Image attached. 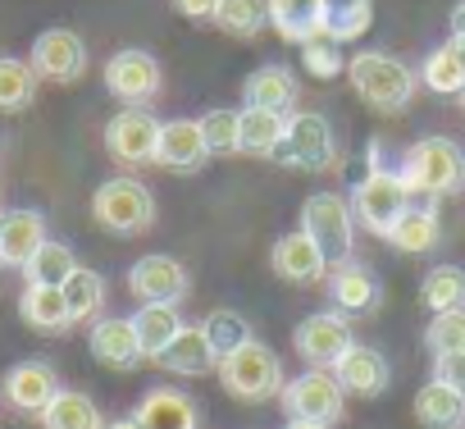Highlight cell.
I'll list each match as a JSON object with an SVG mask.
<instances>
[{
  "label": "cell",
  "instance_id": "obj_1",
  "mask_svg": "<svg viewBox=\"0 0 465 429\" xmlns=\"http://www.w3.org/2000/svg\"><path fill=\"white\" fill-rule=\"evenodd\" d=\"M347 83L379 115L406 110L415 101V92H420V74L411 65H401L397 55H388V51H356L347 60Z\"/></svg>",
  "mask_w": 465,
  "mask_h": 429
},
{
  "label": "cell",
  "instance_id": "obj_2",
  "mask_svg": "<svg viewBox=\"0 0 465 429\" xmlns=\"http://www.w3.org/2000/svg\"><path fill=\"white\" fill-rule=\"evenodd\" d=\"M397 174L406 178L411 192L438 201V196H456L465 192V151L451 137H420L406 146Z\"/></svg>",
  "mask_w": 465,
  "mask_h": 429
},
{
  "label": "cell",
  "instance_id": "obj_3",
  "mask_svg": "<svg viewBox=\"0 0 465 429\" xmlns=\"http://www.w3.org/2000/svg\"><path fill=\"white\" fill-rule=\"evenodd\" d=\"M219 384L228 397L238 402H270L283 388V361L274 356V347H265L261 338H247L242 347H232L219 356Z\"/></svg>",
  "mask_w": 465,
  "mask_h": 429
},
{
  "label": "cell",
  "instance_id": "obj_4",
  "mask_svg": "<svg viewBox=\"0 0 465 429\" xmlns=\"http://www.w3.org/2000/svg\"><path fill=\"white\" fill-rule=\"evenodd\" d=\"M302 234L324 252L329 270L351 261L356 252V210L342 192H311L302 201Z\"/></svg>",
  "mask_w": 465,
  "mask_h": 429
},
{
  "label": "cell",
  "instance_id": "obj_5",
  "mask_svg": "<svg viewBox=\"0 0 465 429\" xmlns=\"http://www.w3.org/2000/svg\"><path fill=\"white\" fill-rule=\"evenodd\" d=\"M96 224L114 238H137L155 224V192L142 178H105L92 192Z\"/></svg>",
  "mask_w": 465,
  "mask_h": 429
},
{
  "label": "cell",
  "instance_id": "obj_6",
  "mask_svg": "<svg viewBox=\"0 0 465 429\" xmlns=\"http://www.w3.org/2000/svg\"><path fill=\"white\" fill-rule=\"evenodd\" d=\"M274 160L288 165V169H302V174H324V169H333V165H338L333 124H329L320 110H292Z\"/></svg>",
  "mask_w": 465,
  "mask_h": 429
},
{
  "label": "cell",
  "instance_id": "obj_7",
  "mask_svg": "<svg viewBox=\"0 0 465 429\" xmlns=\"http://www.w3.org/2000/svg\"><path fill=\"white\" fill-rule=\"evenodd\" d=\"M279 402H283L288 420H306V424H324V429H333L347 415V393H342L333 370H311L306 365L297 379H283Z\"/></svg>",
  "mask_w": 465,
  "mask_h": 429
},
{
  "label": "cell",
  "instance_id": "obj_8",
  "mask_svg": "<svg viewBox=\"0 0 465 429\" xmlns=\"http://www.w3.org/2000/svg\"><path fill=\"white\" fill-rule=\"evenodd\" d=\"M411 196H415V192L406 187V178H401L392 165H383V169H370V174L361 178V187H356V196H351V210H356V220H361L374 238H388L392 224L411 210Z\"/></svg>",
  "mask_w": 465,
  "mask_h": 429
},
{
  "label": "cell",
  "instance_id": "obj_9",
  "mask_svg": "<svg viewBox=\"0 0 465 429\" xmlns=\"http://www.w3.org/2000/svg\"><path fill=\"white\" fill-rule=\"evenodd\" d=\"M105 92L124 105H151L160 92H164V69L151 51L142 46H124L105 60Z\"/></svg>",
  "mask_w": 465,
  "mask_h": 429
},
{
  "label": "cell",
  "instance_id": "obj_10",
  "mask_svg": "<svg viewBox=\"0 0 465 429\" xmlns=\"http://www.w3.org/2000/svg\"><path fill=\"white\" fill-rule=\"evenodd\" d=\"M160 124L146 105H124L119 115H110L105 124V151L114 165L124 169H142L155 165V146H160Z\"/></svg>",
  "mask_w": 465,
  "mask_h": 429
},
{
  "label": "cell",
  "instance_id": "obj_11",
  "mask_svg": "<svg viewBox=\"0 0 465 429\" xmlns=\"http://www.w3.org/2000/svg\"><path fill=\"white\" fill-rule=\"evenodd\" d=\"M351 343H356V338H351V324H347V315H338V311H315V315H306V320L297 324V334H292V347H297V356H302L311 370H333Z\"/></svg>",
  "mask_w": 465,
  "mask_h": 429
},
{
  "label": "cell",
  "instance_id": "obj_12",
  "mask_svg": "<svg viewBox=\"0 0 465 429\" xmlns=\"http://www.w3.org/2000/svg\"><path fill=\"white\" fill-rule=\"evenodd\" d=\"M28 65L46 83H78L87 74V42L74 28H46V33H37Z\"/></svg>",
  "mask_w": 465,
  "mask_h": 429
},
{
  "label": "cell",
  "instance_id": "obj_13",
  "mask_svg": "<svg viewBox=\"0 0 465 429\" xmlns=\"http://www.w3.org/2000/svg\"><path fill=\"white\" fill-rule=\"evenodd\" d=\"M329 302H333L338 315L361 320V315H374L383 306V284H379V274L370 265H361L351 256V261L329 270Z\"/></svg>",
  "mask_w": 465,
  "mask_h": 429
},
{
  "label": "cell",
  "instance_id": "obj_14",
  "mask_svg": "<svg viewBox=\"0 0 465 429\" xmlns=\"http://www.w3.org/2000/svg\"><path fill=\"white\" fill-rule=\"evenodd\" d=\"M128 288H133V297L146 306V302H155V306H178L187 293H192V279H187V270H183V261H173V256H142L133 270H128Z\"/></svg>",
  "mask_w": 465,
  "mask_h": 429
},
{
  "label": "cell",
  "instance_id": "obj_15",
  "mask_svg": "<svg viewBox=\"0 0 465 429\" xmlns=\"http://www.w3.org/2000/svg\"><path fill=\"white\" fill-rule=\"evenodd\" d=\"M0 393H5V402L24 415H42L51 406V397L60 393V374L55 365L46 361H19L5 370V379H0Z\"/></svg>",
  "mask_w": 465,
  "mask_h": 429
},
{
  "label": "cell",
  "instance_id": "obj_16",
  "mask_svg": "<svg viewBox=\"0 0 465 429\" xmlns=\"http://www.w3.org/2000/svg\"><path fill=\"white\" fill-rule=\"evenodd\" d=\"M338 384L347 397H383L388 384H392V365L379 347H365V343H351L342 352V361L333 365Z\"/></svg>",
  "mask_w": 465,
  "mask_h": 429
},
{
  "label": "cell",
  "instance_id": "obj_17",
  "mask_svg": "<svg viewBox=\"0 0 465 429\" xmlns=\"http://www.w3.org/2000/svg\"><path fill=\"white\" fill-rule=\"evenodd\" d=\"M210 160L201 124L196 119H164L160 124V146H155V165L169 174H196Z\"/></svg>",
  "mask_w": 465,
  "mask_h": 429
},
{
  "label": "cell",
  "instance_id": "obj_18",
  "mask_svg": "<svg viewBox=\"0 0 465 429\" xmlns=\"http://www.w3.org/2000/svg\"><path fill=\"white\" fill-rule=\"evenodd\" d=\"M42 243H46V214L42 210H5L0 214V270H24Z\"/></svg>",
  "mask_w": 465,
  "mask_h": 429
},
{
  "label": "cell",
  "instance_id": "obj_19",
  "mask_svg": "<svg viewBox=\"0 0 465 429\" xmlns=\"http://www.w3.org/2000/svg\"><path fill=\"white\" fill-rule=\"evenodd\" d=\"M87 347H92V356H96L105 370H137V365L146 361V356H142V343H137V329H133V320H124V315L96 320L92 334H87Z\"/></svg>",
  "mask_w": 465,
  "mask_h": 429
},
{
  "label": "cell",
  "instance_id": "obj_20",
  "mask_svg": "<svg viewBox=\"0 0 465 429\" xmlns=\"http://www.w3.org/2000/svg\"><path fill=\"white\" fill-rule=\"evenodd\" d=\"M270 270L283 279V284H320L329 279V261L324 252L297 229V234H283L270 252Z\"/></svg>",
  "mask_w": 465,
  "mask_h": 429
},
{
  "label": "cell",
  "instance_id": "obj_21",
  "mask_svg": "<svg viewBox=\"0 0 465 429\" xmlns=\"http://www.w3.org/2000/svg\"><path fill=\"white\" fill-rule=\"evenodd\" d=\"M133 420L142 429H201V406L187 393H178V388H151L137 402Z\"/></svg>",
  "mask_w": 465,
  "mask_h": 429
},
{
  "label": "cell",
  "instance_id": "obj_22",
  "mask_svg": "<svg viewBox=\"0 0 465 429\" xmlns=\"http://www.w3.org/2000/svg\"><path fill=\"white\" fill-rule=\"evenodd\" d=\"M155 361H160L169 374H183V379H201V374L219 370V352H214V343L205 338L201 324H183V334H178Z\"/></svg>",
  "mask_w": 465,
  "mask_h": 429
},
{
  "label": "cell",
  "instance_id": "obj_23",
  "mask_svg": "<svg viewBox=\"0 0 465 429\" xmlns=\"http://www.w3.org/2000/svg\"><path fill=\"white\" fill-rule=\"evenodd\" d=\"M270 10V28L283 37V42H311L320 33H329V10L324 0H265Z\"/></svg>",
  "mask_w": 465,
  "mask_h": 429
},
{
  "label": "cell",
  "instance_id": "obj_24",
  "mask_svg": "<svg viewBox=\"0 0 465 429\" xmlns=\"http://www.w3.org/2000/svg\"><path fill=\"white\" fill-rule=\"evenodd\" d=\"M242 101H247V105H261V110L292 115L297 101H302V87H297V78H292L283 65H261V69L242 83Z\"/></svg>",
  "mask_w": 465,
  "mask_h": 429
},
{
  "label": "cell",
  "instance_id": "obj_25",
  "mask_svg": "<svg viewBox=\"0 0 465 429\" xmlns=\"http://www.w3.org/2000/svg\"><path fill=\"white\" fill-rule=\"evenodd\" d=\"M420 83L433 96H460L465 92V37L460 33H451L442 46L429 51V60L420 69Z\"/></svg>",
  "mask_w": 465,
  "mask_h": 429
},
{
  "label": "cell",
  "instance_id": "obj_26",
  "mask_svg": "<svg viewBox=\"0 0 465 429\" xmlns=\"http://www.w3.org/2000/svg\"><path fill=\"white\" fill-rule=\"evenodd\" d=\"M19 315H24V324L37 329V334H69V329H74V315H69L64 288L28 284L24 297H19Z\"/></svg>",
  "mask_w": 465,
  "mask_h": 429
},
{
  "label": "cell",
  "instance_id": "obj_27",
  "mask_svg": "<svg viewBox=\"0 0 465 429\" xmlns=\"http://www.w3.org/2000/svg\"><path fill=\"white\" fill-rule=\"evenodd\" d=\"M415 420L424 429H460L465 424V393L429 379L420 393H415Z\"/></svg>",
  "mask_w": 465,
  "mask_h": 429
},
{
  "label": "cell",
  "instance_id": "obj_28",
  "mask_svg": "<svg viewBox=\"0 0 465 429\" xmlns=\"http://www.w3.org/2000/svg\"><path fill=\"white\" fill-rule=\"evenodd\" d=\"M438 238H442V224H438V210L433 205H411L401 220L392 224V234H388V243L401 256H424V252L438 247Z\"/></svg>",
  "mask_w": 465,
  "mask_h": 429
},
{
  "label": "cell",
  "instance_id": "obj_29",
  "mask_svg": "<svg viewBox=\"0 0 465 429\" xmlns=\"http://www.w3.org/2000/svg\"><path fill=\"white\" fill-rule=\"evenodd\" d=\"M37 420H42V429H105L101 406L87 393H78V388H60Z\"/></svg>",
  "mask_w": 465,
  "mask_h": 429
},
{
  "label": "cell",
  "instance_id": "obj_30",
  "mask_svg": "<svg viewBox=\"0 0 465 429\" xmlns=\"http://www.w3.org/2000/svg\"><path fill=\"white\" fill-rule=\"evenodd\" d=\"M133 329H137V343H142V356H160L178 334H183V315H178V306H155V302H146V306H137V315H133Z\"/></svg>",
  "mask_w": 465,
  "mask_h": 429
},
{
  "label": "cell",
  "instance_id": "obj_31",
  "mask_svg": "<svg viewBox=\"0 0 465 429\" xmlns=\"http://www.w3.org/2000/svg\"><path fill=\"white\" fill-rule=\"evenodd\" d=\"M283 128H288V115L247 105V110H242V155L274 160V151H279V142H283Z\"/></svg>",
  "mask_w": 465,
  "mask_h": 429
},
{
  "label": "cell",
  "instance_id": "obj_32",
  "mask_svg": "<svg viewBox=\"0 0 465 429\" xmlns=\"http://www.w3.org/2000/svg\"><path fill=\"white\" fill-rule=\"evenodd\" d=\"M37 69L19 55H0V115H19L37 96Z\"/></svg>",
  "mask_w": 465,
  "mask_h": 429
},
{
  "label": "cell",
  "instance_id": "obj_33",
  "mask_svg": "<svg viewBox=\"0 0 465 429\" xmlns=\"http://www.w3.org/2000/svg\"><path fill=\"white\" fill-rule=\"evenodd\" d=\"M420 302L429 306V315L465 311V270L460 265H433L420 284Z\"/></svg>",
  "mask_w": 465,
  "mask_h": 429
},
{
  "label": "cell",
  "instance_id": "obj_34",
  "mask_svg": "<svg viewBox=\"0 0 465 429\" xmlns=\"http://www.w3.org/2000/svg\"><path fill=\"white\" fill-rule=\"evenodd\" d=\"M214 28L228 33V37H261L270 28V10H265V0H219L214 5Z\"/></svg>",
  "mask_w": 465,
  "mask_h": 429
},
{
  "label": "cell",
  "instance_id": "obj_35",
  "mask_svg": "<svg viewBox=\"0 0 465 429\" xmlns=\"http://www.w3.org/2000/svg\"><path fill=\"white\" fill-rule=\"evenodd\" d=\"M74 270H78L74 247H64V243L46 238V243L33 252V261L24 265V279H28V284H46V288H64V279H69Z\"/></svg>",
  "mask_w": 465,
  "mask_h": 429
},
{
  "label": "cell",
  "instance_id": "obj_36",
  "mask_svg": "<svg viewBox=\"0 0 465 429\" xmlns=\"http://www.w3.org/2000/svg\"><path fill=\"white\" fill-rule=\"evenodd\" d=\"M64 302H69V315H74V324H87V320H96V315H101V306H105V279H101L96 270L78 265V270L64 279Z\"/></svg>",
  "mask_w": 465,
  "mask_h": 429
},
{
  "label": "cell",
  "instance_id": "obj_37",
  "mask_svg": "<svg viewBox=\"0 0 465 429\" xmlns=\"http://www.w3.org/2000/svg\"><path fill=\"white\" fill-rule=\"evenodd\" d=\"M196 124H201L210 155H238L242 151V110H205Z\"/></svg>",
  "mask_w": 465,
  "mask_h": 429
},
{
  "label": "cell",
  "instance_id": "obj_38",
  "mask_svg": "<svg viewBox=\"0 0 465 429\" xmlns=\"http://www.w3.org/2000/svg\"><path fill=\"white\" fill-rule=\"evenodd\" d=\"M324 10H329V33L342 46L365 37L370 24H374V0H324Z\"/></svg>",
  "mask_w": 465,
  "mask_h": 429
},
{
  "label": "cell",
  "instance_id": "obj_39",
  "mask_svg": "<svg viewBox=\"0 0 465 429\" xmlns=\"http://www.w3.org/2000/svg\"><path fill=\"white\" fill-rule=\"evenodd\" d=\"M302 65H306V74H311V78H320V83H329V78L347 74V55H342V42H338L333 33H320V37L302 42Z\"/></svg>",
  "mask_w": 465,
  "mask_h": 429
},
{
  "label": "cell",
  "instance_id": "obj_40",
  "mask_svg": "<svg viewBox=\"0 0 465 429\" xmlns=\"http://www.w3.org/2000/svg\"><path fill=\"white\" fill-rule=\"evenodd\" d=\"M201 329H205V338L214 343V352L223 356V352H232V347H242L247 338H252V324H247V315H238L232 306H219V311H210L205 320H201Z\"/></svg>",
  "mask_w": 465,
  "mask_h": 429
},
{
  "label": "cell",
  "instance_id": "obj_41",
  "mask_svg": "<svg viewBox=\"0 0 465 429\" xmlns=\"http://www.w3.org/2000/svg\"><path fill=\"white\" fill-rule=\"evenodd\" d=\"M424 343L433 356H460L465 352V311H442L429 320Z\"/></svg>",
  "mask_w": 465,
  "mask_h": 429
},
{
  "label": "cell",
  "instance_id": "obj_42",
  "mask_svg": "<svg viewBox=\"0 0 465 429\" xmlns=\"http://www.w3.org/2000/svg\"><path fill=\"white\" fill-rule=\"evenodd\" d=\"M433 379L447 384V388H456V393H465V352L460 356H438L433 361Z\"/></svg>",
  "mask_w": 465,
  "mask_h": 429
},
{
  "label": "cell",
  "instance_id": "obj_43",
  "mask_svg": "<svg viewBox=\"0 0 465 429\" xmlns=\"http://www.w3.org/2000/svg\"><path fill=\"white\" fill-rule=\"evenodd\" d=\"M214 5L219 0H173V10L183 19H214Z\"/></svg>",
  "mask_w": 465,
  "mask_h": 429
},
{
  "label": "cell",
  "instance_id": "obj_44",
  "mask_svg": "<svg viewBox=\"0 0 465 429\" xmlns=\"http://www.w3.org/2000/svg\"><path fill=\"white\" fill-rule=\"evenodd\" d=\"M447 24H451V33H460V37H465V0L451 10V19H447Z\"/></svg>",
  "mask_w": 465,
  "mask_h": 429
},
{
  "label": "cell",
  "instance_id": "obj_45",
  "mask_svg": "<svg viewBox=\"0 0 465 429\" xmlns=\"http://www.w3.org/2000/svg\"><path fill=\"white\" fill-rule=\"evenodd\" d=\"M105 429H142L133 415H119V420H105Z\"/></svg>",
  "mask_w": 465,
  "mask_h": 429
},
{
  "label": "cell",
  "instance_id": "obj_46",
  "mask_svg": "<svg viewBox=\"0 0 465 429\" xmlns=\"http://www.w3.org/2000/svg\"><path fill=\"white\" fill-rule=\"evenodd\" d=\"M283 429H324V424H306V420H288Z\"/></svg>",
  "mask_w": 465,
  "mask_h": 429
},
{
  "label": "cell",
  "instance_id": "obj_47",
  "mask_svg": "<svg viewBox=\"0 0 465 429\" xmlns=\"http://www.w3.org/2000/svg\"><path fill=\"white\" fill-rule=\"evenodd\" d=\"M460 115H465V92H460Z\"/></svg>",
  "mask_w": 465,
  "mask_h": 429
},
{
  "label": "cell",
  "instance_id": "obj_48",
  "mask_svg": "<svg viewBox=\"0 0 465 429\" xmlns=\"http://www.w3.org/2000/svg\"><path fill=\"white\" fill-rule=\"evenodd\" d=\"M460 429H465V424H460Z\"/></svg>",
  "mask_w": 465,
  "mask_h": 429
}]
</instances>
